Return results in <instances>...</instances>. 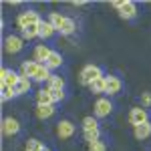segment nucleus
Listing matches in <instances>:
<instances>
[{"mask_svg":"<svg viewBox=\"0 0 151 151\" xmlns=\"http://www.w3.org/2000/svg\"><path fill=\"white\" fill-rule=\"evenodd\" d=\"M99 77H103V73L99 67H95V65H87L85 69L81 70V75H79V81L83 85H91L95 79H99Z\"/></svg>","mask_w":151,"mask_h":151,"instance_id":"f257e3e1","label":"nucleus"},{"mask_svg":"<svg viewBox=\"0 0 151 151\" xmlns=\"http://www.w3.org/2000/svg\"><path fill=\"white\" fill-rule=\"evenodd\" d=\"M16 22H18V26H20V28L24 30V28H28L30 24H40L42 20H40L38 12H35V10H28V12H22V14L18 16V20H16Z\"/></svg>","mask_w":151,"mask_h":151,"instance_id":"f03ea898","label":"nucleus"},{"mask_svg":"<svg viewBox=\"0 0 151 151\" xmlns=\"http://www.w3.org/2000/svg\"><path fill=\"white\" fill-rule=\"evenodd\" d=\"M129 121H131V125H143V123H149V117H147V111L143 109V107H135V109H131V113H129Z\"/></svg>","mask_w":151,"mask_h":151,"instance_id":"7ed1b4c3","label":"nucleus"},{"mask_svg":"<svg viewBox=\"0 0 151 151\" xmlns=\"http://www.w3.org/2000/svg\"><path fill=\"white\" fill-rule=\"evenodd\" d=\"M22 38H18V36H6V40H4V50L8 52V55H16V52H20L22 50Z\"/></svg>","mask_w":151,"mask_h":151,"instance_id":"20e7f679","label":"nucleus"},{"mask_svg":"<svg viewBox=\"0 0 151 151\" xmlns=\"http://www.w3.org/2000/svg\"><path fill=\"white\" fill-rule=\"evenodd\" d=\"M0 79H2V85H4V87H10V89H14V87L18 85V81H20V75H16L12 69H2V73H0Z\"/></svg>","mask_w":151,"mask_h":151,"instance_id":"39448f33","label":"nucleus"},{"mask_svg":"<svg viewBox=\"0 0 151 151\" xmlns=\"http://www.w3.org/2000/svg\"><path fill=\"white\" fill-rule=\"evenodd\" d=\"M18 131H20V123H18L14 117H6V119L2 121V133H4V135L12 137V135H16Z\"/></svg>","mask_w":151,"mask_h":151,"instance_id":"423d86ee","label":"nucleus"},{"mask_svg":"<svg viewBox=\"0 0 151 151\" xmlns=\"http://www.w3.org/2000/svg\"><path fill=\"white\" fill-rule=\"evenodd\" d=\"M57 135L60 139H69L75 135V125L70 123V121H60L57 125Z\"/></svg>","mask_w":151,"mask_h":151,"instance_id":"0eeeda50","label":"nucleus"},{"mask_svg":"<svg viewBox=\"0 0 151 151\" xmlns=\"http://www.w3.org/2000/svg\"><path fill=\"white\" fill-rule=\"evenodd\" d=\"M111 109H113V105L109 99H99L97 103H95V115L97 117H107L111 113Z\"/></svg>","mask_w":151,"mask_h":151,"instance_id":"6e6552de","label":"nucleus"},{"mask_svg":"<svg viewBox=\"0 0 151 151\" xmlns=\"http://www.w3.org/2000/svg\"><path fill=\"white\" fill-rule=\"evenodd\" d=\"M50 55H52V50H50L47 45H38V47L35 48V60L38 63V65H45Z\"/></svg>","mask_w":151,"mask_h":151,"instance_id":"1a4fd4ad","label":"nucleus"},{"mask_svg":"<svg viewBox=\"0 0 151 151\" xmlns=\"http://www.w3.org/2000/svg\"><path fill=\"white\" fill-rule=\"evenodd\" d=\"M119 14H121V18H135V14H137V6H135V2H123V6L119 8Z\"/></svg>","mask_w":151,"mask_h":151,"instance_id":"9d476101","label":"nucleus"},{"mask_svg":"<svg viewBox=\"0 0 151 151\" xmlns=\"http://www.w3.org/2000/svg\"><path fill=\"white\" fill-rule=\"evenodd\" d=\"M36 70H38V63H36V60H26V63H22L20 75H22V77H28V79H30V77L35 79Z\"/></svg>","mask_w":151,"mask_h":151,"instance_id":"9b49d317","label":"nucleus"},{"mask_svg":"<svg viewBox=\"0 0 151 151\" xmlns=\"http://www.w3.org/2000/svg\"><path fill=\"white\" fill-rule=\"evenodd\" d=\"M52 115H55L52 105H36V117L38 119H50Z\"/></svg>","mask_w":151,"mask_h":151,"instance_id":"f8f14e48","label":"nucleus"},{"mask_svg":"<svg viewBox=\"0 0 151 151\" xmlns=\"http://www.w3.org/2000/svg\"><path fill=\"white\" fill-rule=\"evenodd\" d=\"M65 20H67V16H63L60 12H50V16H48V22L55 26V30H63Z\"/></svg>","mask_w":151,"mask_h":151,"instance_id":"ddd939ff","label":"nucleus"},{"mask_svg":"<svg viewBox=\"0 0 151 151\" xmlns=\"http://www.w3.org/2000/svg\"><path fill=\"white\" fill-rule=\"evenodd\" d=\"M55 32H57V30H55V26L50 22H45V20H42V22L38 24V36H40V38H50Z\"/></svg>","mask_w":151,"mask_h":151,"instance_id":"4468645a","label":"nucleus"},{"mask_svg":"<svg viewBox=\"0 0 151 151\" xmlns=\"http://www.w3.org/2000/svg\"><path fill=\"white\" fill-rule=\"evenodd\" d=\"M89 87H91L93 93H107V77H99V79H95Z\"/></svg>","mask_w":151,"mask_h":151,"instance_id":"2eb2a0df","label":"nucleus"},{"mask_svg":"<svg viewBox=\"0 0 151 151\" xmlns=\"http://www.w3.org/2000/svg\"><path fill=\"white\" fill-rule=\"evenodd\" d=\"M28 91H30V79L20 75V81H18L16 87H14V93L16 95H24V93H28Z\"/></svg>","mask_w":151,"mask_h":151,"instance_id":"dca6fc26","label":"nucleus"},{"mask_svg":"<svg viewBox=\"0 0 151 151\" xmlns=\"http://www.w3.org/2000/svg\"><path fill=\"white\" fill-rule=\"evenodd\" d=\"M119 91H121V81L117 77H107V93L117 95Z\"/></svg>","mask_w":151,"mask_h":151,"instance_id":"f3484780","label":"nucleus"},{"mask_svg":"<svg viewBox=\"0 0 151 151\" xmlns=\"http://www.w3.org/2000/svg\"><path fill=\"white\" fill-rule=\"evenodd\" d=\"M133 133H135V137H137V139H147V137L151 135V123H143V125H137Z\"/></svg>","mask_w":151,"mask_h":151,"instance_id":"a211bd4d","label":"nucleus"},{"mask_svg":"<svg viewBox=\"0 0 151 151\" xmlns=\"http://www.w3.org/2000/svg\"><path fill=\"white\" fill-rule=\"evenodd\" d=\"M45 65H47V69H48V70L58 69V67L63 65V57H60V52H55V50H52V55L48 57V60L45 63Z\"/></svg>","mask_w":151,"mask_h":151,"instance_id":"6ab92c4d","label":"nucleus"},{"mask_svg":"<svg viewBox=\"0 0 151 151\" xmlns=\"http://www.w3.org/2000/svg\"><path fill=\"white\" fill-rule=\"evenodd\" d=\"M47 89H58V91H65V81L57 77V75H50V79L47 81Z\"/></svg>","mask_w":151,"mask_h":151,"instance_id":"aec40b11","label":"nucleus"},{"mask_svg":"<svg viewBox=\"0 0 151 151\" xmlns=\"http://www.w3.org/2000/svg\"><path fill=\"white\" fill-rule=\"evenodd\" d=\"M50 79V70L47 69V65H38V70H36L35 75V81L42 83V81H48Z\"/></svg>","mask_w":151,"mask_h":151,"instance_id":"412c9836","label":"nucleus"},{"mask_svg":"<svg viewBox=\"0 0 151 151\" xmlns=\"http://www.w3.org/2000/svg\"><path fill=\"white\" fill-rule=\"evenodd\" d=\"M36 101H38V105H55V101H52V97H50V93H48L47 89L38 91V95H36Z\"/></svg>","mask_w":151,"mask_h":151,"instance_id":"4be33fe9","label":"nucleus"},{"mask_svg":"<svg viewBox=\"0 0 151 151\" xmlns=\"http://www.w3.org/2000/svg\"><path fill=\"white\" fill-rule=\"evenodd\" d=\"M35 36H38V24H30L28 28L22 30V38H26V40H30V38H35Z\"/></svg>","mask_w":151,"mask_h":151,"instance_id":"5701e85b","label":"nucleus"},{"mask_svg":"<svg viewBox=\"0 0 151 151\" xmlns=\"http://www.w3.org/2000/svg\"><path fill=\"white\" fill-rule=\"evenodd\" d=\"M42 147H45L42 141H38V139H28L26 141V151H40Z\"/></svg>","mask_w":151,"mask_h":151,"instance_id":"b1692460","label":"nucleus"},{"mask_svg":"<svg viewBox=\"0 0 151 151\" xmlns=\"http://www.w3.org/2000/svg\"><path fill=\"white\" fill-rule=\"evenodd\" d=\"M75 28H77L75 20H73V18H67V20H65V26H63V30H60V32H63V35H73V32H75Z\"/></svg>","mask_w":151,"mask_h":151,"instance_id":"393cba45","label":"nucleus"},{"mask_svg":"<svg viewBox=\"0 0 151 151\" xmlns=\"http://www.w3.org/2000/svg\"><path fill=\"white\" fill-rule=\"evenodd\" d=\"M83 129H85V131L99 129V127H97V119H93V117H85V119H83Z\"/></svg>","mask_w":151,"mask_h":151,"instance_id":"a878e982","label":"nucleus"},{"mask_svg":"<svg viewBox=\"0 0 151 151\" xmlns=\"http://www.w3.org/2000/svg\"><path fill=\"white\" fill-rule=\"evenodd\" d=\"M99 129H93V131H85V141H89V143H95V141H99Z\"/></svg>","mask_w":151,"mask_h":151,"instance_id":"bb28decb","label":"nucleus"},{"mask_svg":"<svg viewBox=\"0 0 151 151\" xmlns=\"http://www.w3.org/2000/svg\"><path fill=\"white\" fill-rule=\"evenodd\" d=\"M2 101H8V99H12V97H16V93H14V89H10V87H4L2 85Z\"/></svg>","mask_w":151,"mask_h":151,"instance_id":"cd10ccee","label":"nucleus"},{"mask_svg":"<svg viewBox=\"0 0 151 151\" xmlns=\"http://www.w3.org/2000/svg\"><path fill=\"white\" fill-rule=\"evenodd\" d=\"M48 93H50V97H52V101L55 103H58V101H63L65 99V93L63 91H58V89H47Z\"/></svg>","mask_w":151,"mask_h":151,"instance_id":"c85d7f7f","label":"nucleus"},{"mask_svg":"<svg viewBox=\"0 0 151 151\" xmlns=\"http://www.w3.org/2000/svg\"><path fill=\"white\" fill-rule=\"evenodd\" d=\"M89 151H107L103 141H95V143H89Z\"/></svg>","mask_w":151,"mask_h":151,"instance_id":"c756f323","label":"nucleus"},{"mask_svg":"<svg viewBox=\"0 0 151 151\" xmlns=\"http://www.w3.org/2000/svg\"><path fill=\"white\" fill-rule=\"evenodd\" d=\"M141 105H143V107H151V93L141 95Z\"/></svg>","mask_w":151,"mask_h":151,"instance_id":"7c9ffc66","label":"nucleus"},{"mask_svg":"<svg viewBox=\"0 0 151 151\" xmlns=\"http://www.w3.org/2000/svg\"><path fill=\"white\" fill-rule=\"evenodd\" d=\"M40 151H50V149H48V147H42V149H40Z\"/></svg>","mask_w":151,"mask_h":151,"instance_id":"2f4dec72","label":"nucleus"}]
</instances>
